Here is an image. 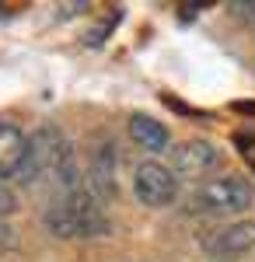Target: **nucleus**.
<instances>
[{
	"label": "nucleus",
	"instance_id": "obj_3",
	"mask_svg": "<svg viewBox=\"0 0 255 262\" xmlns=\"http://www.w3.org/2000/svg\"><path fill=\"white\" fill-rule=\"evenodd\" d=\"M63 140H67L63 129L53 126V122H42L35 133H28V147H25V158L14 171V182L18 185H35L39 179H46L53 171V161H56Z\"/></svg>",
	"mask_w": 255,
	"mask_h": 262
},
{
	"label": "nucleus",
	"instance_id": "obj_6",
	"mask_svg": "<svg viewBox=\"0 0 255 262\" xmlns=\"http://www.w3.org/2000/svg\"><path fill=\"white\" fill-rule=\"evenodd\" d=\"M116 168H119L116 143L109 140V137H98L95 147H91V154H88V189H91L101 203H109V200L119 196Z\"/></svg>",
	"mask_w": 255,
	"mask_h": 262
},
{
	"label": "nucleus",
	"instance_id": "obj_2",
	"mask_svg": "<svg viewBox=\"0 0 255 262\" xmlns=\"http://www.w3.org/2000/svg\"><path fill=\"white\" fill-rule=\"evenodd\" d=\"M252 203L255 189L245 175H217L189 192L185 210L196 217H241L245 210H252Z\"/></svg>",
	"mask_w": 255,
	"mask_h": 262
},
{
	"label": "nucleus",
	"instance_id": "obj_8",
	"mask_svg": "<svg viewBox=\"0 0 255 262\" xmlns=\"http://www.w3.org/2000/svg\"><path fill=\"white\" fill-rule=\"evenodd\" d=\"M25 147H28V137L21 133L14 122L0 119V179H14L21 158H25Z\"/></svg>",
	"mask_w": 255,
	"mask_h": 262
},
{
	"label": "nucleus",
	"instance_id": "obj_7",
	"mask_svg": "<svg viewBox=\"0 0 255 262\" xmlns=\"http://www.w3.org/2000/svg\"><path fill=\"white\" fill-rule=\"evenodd\" d=\"M220 164V150L210 140H182L168 150V168L178 179H206Z\"/></svg>",
	"mask_w": 255,
	"mask_h": 262
},
{
	"label": "nucleus",
	"instance_id": "obj_14",
	"mask_svg": "<svg viewBox=\"0 0 255 262\" xmlns=\"http://www.w3.org/2000/svg\"><path fill=\"white\" fill-rule=\"evenodd\" d=\"M18 245V238H14V231H11V224L0 217V248H14Z\"/></svg>",
	"mask_w": 255,
	"mask_h": 262
},
{
	"label": "nucleus",
	"instance_id": "obj_12",
	"mask_svg": "<svg viewBox=\"0 0 255 262\" xmlns=\"http://www.w3.org/2000/svg\"><path fill=\"white\" fill-rule=\"evenodd\" d=\"M235 143H238V150H241V158L252 164V171H255V137H245V133H238Z\"/></svg>",
	"mask_w": 255,
	"mask_h": 262
},
{
	"label": "nucleus",
	"instance_id": "obj_4",
	"mask_svg": "<svg viewBox=\"0 0 255 262\" xmlns=\"http://www.w3.org/2000/svg\"><path fill=\"white\" fill-rule=\"evenodd\" d=\"M182 192V179L168 164L161 161H140L137 171H133V196H137L143 206L151 210H164L172 206Z\"/></svg>",
	"mask_w": 255,
	"mask_h": 262
},
{
	"label": "nucleus",
	"instance_id": "obj_13",
	"mask_svg": "<svg viewBox=\"0 0 255 262\" xmlns=\"http://www.w3.org/2000/svg\"><path fill=\"white\" fill-rule=\"evenodd\" d=\"M231 14H235V18H241V21H252V25H255V4L235 0V4H231Z\"/></svg>",
	"mask_w": 255,
	"mask_h": 262
},
{
	"label": "nucleus",
	"instance_id": "obj_1",
	"mask_svg": "<svg viewBox=\"0 0 255 262\" xmlns=\"http://www.w3.org/2000/svg\"><path fill=\"white\" fill-rule=\"evenodd\" d=\"M42 227L59 242H74V238H105L112 231V221H109L101 200L84 185L70 196H53L46 203Z\"/></svg>",
	"mask_w": 255,
	"mask_h": 262
},
{
	"label": "nucleus",
	"instance_id": "obj_10",
	"mask_svg": "<svg viewBox=\"0 0 255 262\" xmlns=\"http://www.w3.org/2000/svg\"><path fill=\"white\" fill-rule=\"evenodd\" d=\"M18 206H21V203H18V192L11 189V182L0 179V217L7 221L11 213H18Z\"/></svg>",
	"mask_w": 255,
	"mask_h": 262
},
{
	"label": "nucleus",
	"instance_id": "obj_5",
	"mask_svg": "<svg viewBox=\"0 0 255 262\" xmlns=\"http://www.w3.org/2000/svg\"><path fill=\"white\" fill-rule=\"evenodd\" d=\"M199 248L210 259H231L241 252H252L255 221H231V224H220V227H210L206 234H199Z\"/></svg>",
	"mask_w": 255,
	"mask_h": 262
},
{
	"label": "nucleus",
	"instance_id": "obj_9",
	"mask_svg": "<svg viewBox=\"0 0 255 262\" xmlns=\"http://www.w3.org/2000/svg\"><path fill=\"white\" fill-rule=\"evenodd\" d=\"M130 137L143 147V150H151V154H161V150H168V126L164 122H157L154 116H130Z\"/></svg>",
	"mask_w": 255,
	"mask_h": 262
},
{
	"label": "nucleus",
	"instance_id": "obj_11",
	"mask_svg": "<svg viewBox=\"0 0 255 262\" xmlns=\"http://www.w3.org/2000/svg\"><path fill=\"white\" fill-rule=\"evenodd\" d=\"M119 18H122V14H112V18H105L98 28H95V32H88V35H84V42H88V46H101V42H105V35H109V32H112V28L119 25Z\"/></svg>",
	"mask_w": 255,
	"mask_h": 262
}]
</instances>
